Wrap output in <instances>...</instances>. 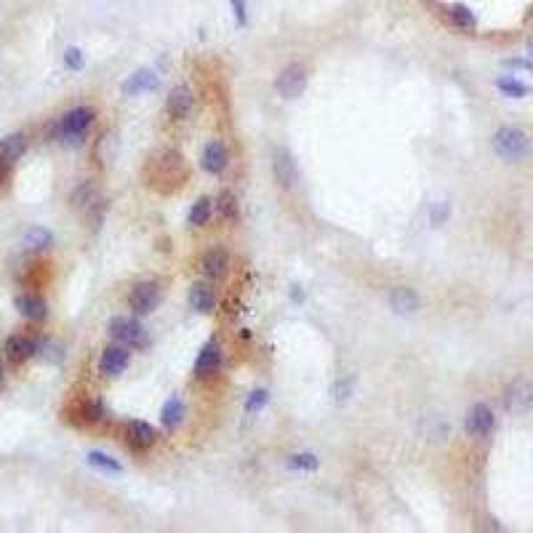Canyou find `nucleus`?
<instances>
[{"instance_id":"f704fd0d","label":"nucleus","mask_w":533,"mask_h":533,"mask_svg":"<svg viewBox=\"0 0 533 533\" xmlns=\"http://www.w3.org/2000/svg\"><path fill=\"white\" fill-rule=\"evenodd\" d=\"M504 64H507V67H515V69H525V72H533V64H531V62H525V59H507Z\"/></svg>"},{"instance_id":"ddd939ff","label":"nucleus","mask_w":533,"mask_h":533,"mask_svg":"<svg viewBox=\"0 0 533 533\" xmlns=\"http://www.w3.org/2000/svg\"><path fill=\"white\" fill-rule=\"evenodd\" d=\"M192 107H195V96H192V91H189L187 86H176L171 94H168L166 110H168V115H171L173 121H184V118H189Z\"/></svg>"},{"instance_id":"bb28decb","label":"nucleus","mask_w":533,"mask_h":533,"mask_svg":"<svg viewBox=\"0 0 533 533\" xmlns=\"http://www.w3.org/2000/svg\"><path fill=\"white\" fill-rule=\"evenodd\" d=\"M216 211H219V216H222V219H227V222H238V216H241L238 198H235L229 189H224L222 195L216 198Z\"/></svg>"},{"instance_id":"5701e85b","label":"nucleus","mask_w":533,"mask_h":533,"mask_svg":"<svg viewBox=\"0 0 533 533\" xmlns=\"http://www.w3.org/2000/svg\"><path fill=\"white\" fill-rule=\"evenodd\" d=\"M184 403L179 400V397H171L166 405H163V411H160V419H163V427L166 430H176V427H182V421H184Z\"/></svg>"},{"instance_id":"2eb2a0df","label":"nucleus","mask_w":533,"mask_h":533,"mask_svg":"<svg viewBox=\"0 0 533 533\" xmlns=\"http://www.w3.org/2000/svg\"><path fill=\"white\" fill-rule=\"evenodd\" d=\"M219 365H222V347H219V342H208L198 352L195 376H211L213 371H219Z\"/></svg>"},{"instance_id":"4c0bfd02","label":"nucleus","mask_w":533,"mask_h":533,"mask_svg":"<svg viewBox=\"0 0 533 533\" xmlns=\"http://www.w3.org/2000/svg\"><path fill=\"white\" fill-rule=\"evenodd\" d=\"M3 376H6V368H3V360H0V381H3Z\"/></svg>"},{"instance_id":"a878e982","label":"nucleus","mask_w":533,"mask_h":533,"mask_svg":"<svg viewBox=\"0 0 533 533\" xmlns=\"http://www.w3.org/2000/svg\"><path fill=\"white\" fill-rule=\"evenodd\" d=\"M69 203L75 208H91L99 203V189L94 182H83L80 187L72 192V198H69Z\"/></svg>"},{"instance_id":"412c9836","label":"nucleus","mask_w":533,"mask_h":533,"mask_svg":"<svg viewBox=\"0 0 533 533\" xmlns=\"http://www.w3.org/2000/svg\"><path fill=\"white\" fill-rule=\"evenodd\" d=\"M17 307L27 320H35V323L46 320V315H49L46 302H43L40 296H35V293H21V296L17 299Z\"/></svg>"},{"instance_id":"c85d7f7f","label":"nucleus","mask_w":533,"mask_h":533,"mask_svg":"<svg viewBox=\"0 0 533 533\" xmlns=\"http://www.w3.org/2000/svg\"><path fill=\"white\" fill-rule=\"evenodd\" d=\"M211 208H213V203H211L208 198H200L195 206L189 208V224H192V227H203V224H208V219H211Z\"/></svg>"},{"instance_id":"e433bc0d","label":"nucleus","mask_w":533,"mask_h":533,"mask_svg":"<svg viewBox=\"0 0 533 533\" xmlns=\"http://www.w3.org/2000/svg\"><path fill=\"white\" fill-rule=\"evenodd\" d=\"M446 213H448V208H446V206L437 208V211L432 213V222H443V219H446Z\"/></svg>"},{"instance_id":"6ab92c4d","label":"nucleus","mask_w":533,"mask_h":533,"mask_svg":"<svg viewBox=\"0 0 533 533\" xmlns=\"http://www.w3.org/2000/svg\"><path fill=\"white\" fill-rule=\"evenodd\" d=\"M157 75L152 72V69H139V72H134L125 83H123V94L125 96H137V94H144V91H155L157 88Z\"/></svg>"},{"instance_id":"9d476101","label":"nucleus","mask_w":533,"mask_h":533,"mask_svg":"<svg viewBox=\"0 0 533 533\" xmlns=\"http://www.w3.org/2000/svg\"><path fill=\"white\" fill-rule=\"evenodd\" d=\"M464 427L466 435H472V437H488L493 432V427H496V416H493V411L485 403H475L469 408V413H466Z\"/></svg>"},{"instance_id":"1a4fd4ad","label":"nucleus","mask_w":533,"mask_h":533,"mask_svg":"<svg viewBox=\"0 0 533 533\" xmlns=\"http://www.w3.org/2000/svg\"><path fill=\"white\" fill-rule=\"evenodd\" d=\"M102 416H104L102 400H99V397H91V395L75 400L67 411V419L72 421V424H78V427H83V424H96Z\"/></svg>"},{"instance_id":"f3484780","label":"nucleus","mask_w":533,"mask_h":533,"mask_svg":"<svg viewBox=\"0 0 533 533\" xmlns=\"http://www.w3.org/2000/svg\"><path fill=\"white\" fill-rule=\"evenodd\" d=\"M203 168H206L211 176H219V173L227 171V163H229V152H227V147H224L222 141H211L206 144V150H203Z\"/></svg>"},{"instance_id":"aec40b11","label":"nucleus","mask_w":533,"mask_h":533,"mask_svg":"<svg viewBox=\"0 0 533 533\" xmlns=\"http://www.w3.org/2000/svg\"><path fill=\"white\" fill-rule=\"evenodd\" d=\"M35 352H37V344H35L33 339H27V336H11L6 342V358L11 362H17V365L30 360Z\"/></svg>"},{"instance_id":"58836bf2","label":"nucleus","mask_w":533,"mask_h":533,"mask_svg":"<svg viewBox=\"0 0 533 533\" xmlns=\"http://www.w3.org/2000/svg\"><path fill=\"white\" fill-rule=\"evenodd\" d=\"M528 51H531V56H533V40L528 43Z\"/></svg>"},{"instance_id":"c756f323","label":"nucleus","mask_w":533,"mask_h":533,"mask_svg":"<svg viewBox=\"0 0 533 533\" xmlns=\"http://www.w3.org/2000/svg\"><path fill=\"white\" fill-rule=\"evenodd\" d=\"M496 88H499L501 94L512 96V99H520V96L528 94V86L520 83V80H515V78H499V80H496Z\"/></svg>"},{"instance_id":"c9c22d12","label":"nucleus","mask_w":533,"mask_h":533,"mask_svg":"<svg viewBox=\"0 0 533 533\" xmlns=\"http://www.w3.org/2000/svg\"><path fill=\"white\" fill-rule=\"evenodd\" d=\"M8 166H11V163L0 157V184H3V182H6V176H8Z\"/></svg>"},{"instance_id":"7ed1b4c3","label":"nucleus","mask_w":533,"mask_h":533,"mask_svg":"<svg viewBox=\"0 0 533 533\" xmlns=\"http://www.w3.org/2000/svg\"><path fill=\"white\" fill-rule=\"evenodd\" d=\"M94 118H96V112H94L91 107H75V110H69L67 115L59 121V125H56V137L64 139V141H72V144H78V141L83 139V134L91 128Z\"/></svg>"},{"instance_id":"dca6fc26","label":"nucleus","mask_w":533,"mask_h":533,"mask_svg":"<svg viewBox=\"0 0 533 533\" xmlns=\"http://www.w3.org/2000/svg\"><path fill=\"white\" fill-rule=\"evenodd\" d=\"M187 302L195 312H200V315H211V312L216 310V291H213L208 283H195V286L189 288Z\"/></svg>"},{"instance_id":"39448f33","label":"nucleus","mask_w":533,"mask_h":533,"mask_svg":"<svg viewBox=\"0 0 533 533\" xmlns=\"http://www.w3.org/2000/svg\"><path fill=\"white\" fill-rule=\"evenodd\" d=\"M107 331H110V336H112L118 344H125V347L147 344V333H144L141 323L134 320V317H112Z\"/></svg>"},{"instance_id":"4468645a","label":"nucleus","mask_w":533,"mask_h":533,"mask_svg":"<svg viewBox=\"0 0 533 533\" xmlns=\"http://www.w3.org/2000/svg\"><path fill=\"white\" fill-rule=\"evenodd\" d=\"M200 270H203V275L208 280H222L229 272V254L224 248H211L200 261Z\"/></svg>"},{"instance_id":"9b49d317","label":"nucleus","mask_w":533,"mask_h":533,"mask_svg":"<svg viewBox=\"0 0 533 533\" xmlns=\"http://www.w3.org/2000/svg\"><path fill=\"white\" fill-rule=\"evenodd\" d=\"M128 360H131L128 347L110 344L104 347L102 358H99V371H102V376H121L123 371L128 368Z\"/></svg>"},{"instance_id":"2f4dec72","label":"nucleus","mask_w":533,"mask_h":533,"mask_svg":"<svg viewBox=\"0 0 533 533\" xmlns=\"http://www.w3.org/2000/svg\"><path fill=\"white\" fill-rule=\"evenodd\" d=\"M264 405H267V392H264V390H254L251 397H248V403H245V411L256 413L259 408H264Z\"/></svg>"},{"instance_id":"cd10ccee","label":"nucleus","mask_w":533,"mask_h":533,"mask_svg":"<svg viewBox=\"0 0 533 533\" xmlns=\"http://www.w3.org/2000/svg\"><path fill=\"white\" fill-rule=\"evenodd\" d=\"M88 464L96 466V469H102V472H107V475H121L123 472L121 462H115L112 456H107V453H102V451H91V453H88Z\"/></svg>"},{"instance_id":"0eeeda50","label":"nucleus","mask_w":533,"mask_h":533,"mask_svg":"<svg viewBox=\"0 0 533 533\" xmlns=\"http://www.w3.org/2000/svg\"><path fill=\"white\" fill-rule=\"evenodd\" d=\"M533 405V384L528 378L517 376L504 390V408L509 413H525Z\"/></svg>"},{"instance_id":"f257e3e1","label":"nucleus","mask_w":533,"mask_h":533,"mask_svg":"<svg viewBox=\"0 0 533 533\" xmlns=\"http://www.w3.org/2000/svg\"><path fill=\"white\" fill-rule=\"evenodd\" d=\"M187 179H189L187 160H184L182 152H176V150H163V152L150 157L147 166H144V182H147V187L157 189V192H163V195L176 192Z\"/></svg>"},{"instance_id":"393cba45","label":"nucleus","mask_w":533,"mask_h":533,"mask_svg":"<svg viewBox=\"0 0 533 533\" xmlns=\"http://www.w3.org/2000/svg\"><path fill=\"white\" fill-rule=\"evenodd\" d=\"M27 152V139L21 134H11L0 141V157L8 160V163H17L19 157Z\"/></svg>"},{"instance_id":"b1692460","label":"nucleus","mask_w":533,"mask_h":533,"mask_svg":"<svg viewBox=\"0 0 533 533\" xmlns=\"http://www.w3.org/2000/svg\"><path fill=\"white\" fill-rule=\"evenodd\" d=\"M448 19H451L453 27L466 30V33H472V30L478 27V19H475V14L466 8L464 3H453V6H448Z\"/></svg>"},{"instance_id":"4be33fe9","label":"nucleus","mask_w":533,"mask_h":533,"mask_svg":"<svg viewBox=\"0 0 533 533\" xmlns=\"http://www.w3.org/2000/svg\"><path fill=\"white\" fill-rule=\"evenodd\" d=\"M51 245H53V235L49 229H43V227H30V229L24 232V248H27V251L40 254V251H49Z\"/></svg>"},{"instance_id":"20e7f679","label":"nucleus","mask_w":533,"mask_h":533,"mask_svg":"<svg viewBox=\"0 0 533 533\" xmlns=\"http://www.w3.org/2000/svg\"><path fill=\"white\" fill-rule=\"evenodd\" d=\"M307 80H310V75H307L304 64H288L277 75L275 91L283 99H299L304 94V88H307Z\"/></svg>"},{"instance_id":"7c9ffc66","label":"nucleus","mask_w":533,"mask_h":533,"mask_svg":"<svg viewBox=\"0 0 533 533\" xmlns=\"http://www.w3.org/2000/svg\"><path fill=\"white\" fill-rule=\"evenodd\" d=\"M288 466L291 469H317L320 462H317L315 453H293L291 459H288Z\"/></svg>"},{"instance_id":"72a5a7b5","label":"nucleus","mask_w":533,"mask_h":533,"mask_svg":"<svg viewBox=\"0 0 533 533\" xmlns=\"http://www.w3.org/2000/svg\"><path fill=\"white\" fill-rule=\"evenodd\" d=\"M232 3V8H235V19H238V24H245L248 21V14H245V0H229Z\"/></svg>"},{"instance_id":"f8f14e48","label":"nucleus","mask_w":533,"mask_h":533,"mask_svg":"<svg viewBox=\"0 0 533 533\" xmlns=\"http://www.w3.org/2000/svg\"><path fill=\"white\" fill-rule=\"evenodd\" d=\"M123 437H125V446L131 448V451H150V448L155 446L157 432L147 421H128Z\"/></svg>"},{"instance_id":"6e6552de","label":"nucleus","mask_w":533,"mask_h":533,"mask_svg":"<svg viewBox=\"0 0 533 533\" xmlns=\"http://www.w3.org/2000/svg\"><path fill=\"white\" fill-rule=\"evenodd\" d=\"M272 173H275V182L283 189H293L299 182V166L293 155L286 147H277L275 155H272Z\"/></svg>"},{"instance_id":"a211bd4d","label":"nucleus","mask_w":533,"mask_h":533,"mask_svg":"<svg viewBox=\"0 0 533 533\" xmlns=\"http://www.w3.org/2000/svg\"><path fill=\"white\" fill-rule=\"evenodd\" d=\"M390 307L397 315H413V312L419 310V296L408 286H397V288L390 291Z\"/></svg>"},{"instance_id":"473e14b6","label":"nucleus","mask_w":533,"mask_h":533,"mask_svg":"<svg viewBox=\"0 0 533 533\" xmlns=\"http://www.w3.org/2000/svg\"><path fill=\"white\" fill-rule=\"evenodd\" d=\"M64 64L69 69H83V53H80V49H67L64 51Z\"/></svg>"},{"instance_id":"f03ea898","label":"nucleus","mask_w":533,"mask_h":533,"mask_svg":"<svg viewBox=\"0 0 533 533\" xmlns=\"http://www.w3.org/2000/svg\"><path fill=\"white\" fill-rule=\"evenodd\" d=\"M493 150L504 160H520L531 152V139L515 125H504L493 134Z\"/></svg>"},{"instance_id":"423d86ee","label":"nucleus","mask_w":533,"mask_h":533,"mask_svg":"<svg viewBox=\"0 0 533 533\" xmlns=\"http://www.w3.org/2000/svg\"><path fill=\"white\" fill-rule=\"evenodd\" d=\"M157 302H160V283H155V280H144V283L134 286L128 293V307L134 310L137 317L150 315L157 307Z\"/></svg>"}]
</instances>
